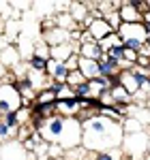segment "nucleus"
<instances>
[{"instance_id":"0eeeda50","label":"nucleus","mask_w":150,"mask_h":160,"mask_svg":"<svg viewBox=\"0 0 150 160\" xmlns=\"http://www.w3.org/2000/svg\"><path fill=\"white\" fill-rule=\"evenodd\" d=\"M45 75L51 77L54 81H67V66H64L62 62H56V60H47V66H45Z\"/></svg>"},{"instance_id":"b1692460","label":"nucleus","mask_w":150,"mask_h":160,"mask_svg":"<svg viewBox=\"0 0 150 160\" xmlns=\"http://www.w3.org/2000/svg\"><path fill=\"white\" fill-rule=\"evenodd\" d=\"M144 45H146V47H148V51H150V37L146 38V43H144Z\"/></svg>"},{"instance_id":"aec40b11","label":"nucleus","mask_w":150,"mask_h":160,"mask_svg":"<svg viewBox=\"0 0 150 160\" xmlns=\"http://www.w3.org/2000/svg\"><path fill=\"white\" fill-rule=\"evenodd\" d=\"M11 137H13V130L2 122V120H0V141H9Z\"/></svg>"},{"instance_id":"393cba45","label":"nucleus","mask_w":150,"mask_h":160,"mask_svg":"<svg viewBox=\"0 0 150 160\" xmlns=\"http://www.w3.org/2000/svg\"><path fill=\"white\" fill-rule=\"evenodd\" d=\"M146 11H150V0H146Z\"/></svg>"},{"instance_id":"9b49d317","label":"nucleus","mask_w":150,"mask_h":160,"mask_svg":"<svg viewBox=\"0 0 150 160\" xmlns=\"http://www.w3.org/2000/svg\"><path fill=\"white\" fill-rule=\"evenodd\" d=\"M79 73L84 75L88 81L94 79V77L99 75L97 73V62L94 60H86V58H79Z\"/></svg>"},{"instance_id":"39448f33","label":"nucleus","mask_w":150,"mask_h":160,"mask_svg":"<svg viewBox=\"0 0 150 160\" xmlns=\"http://www.w3.org/2000/svg\"><path fill=\"white\" fill-rule=\"evenodd\" d=\"M73 53H77L73 45H69V43H62V45H56V47H50V60H56V62H67ZM79 56V53H77Z\"/></svg>"},{"instance_id":"412c9836","label":"nucleus","mask_w":150,"mask_h":160,"mask_svg":"<svg viewBox=\"0 0 150 160\" xmlns=\"http://www.w3.org/2000/svg\"><path fill=\"white\" fill-rule=\"evenodd\" d=\"M92 160H118V156H114L110 152H97V154L92 156Z\"/></svg>"},{"instance_id":"bb28decb","label":"nucleus","mask_w":150,"mask_h":160,"mask_svg":"<svg viewBox=\"0 0 150 160\" xmlns=\"http://www.w3.org/2000/svg\"><path fill=\"white\" fill-rule=\"evenodd\" d=\"M144 160H150V156H146V158H144Z\"/></svg>"},{"instance_id":"4be33fe9","label":"nucleus","mask_w":150,"mask_h":160,"mask_svg":"<svg viewBox=\"0 0 150 160\" xmlns=\"http://www.w3.org/2000/svg\"><path fill=\"white\" fill-rule=\"evenodd\" d=\"M7 47H9V41H7V37H4L2 32H0V51H4Z\"/></svg>"},{"instance_id":"4468645a","label":"nucleus","mask_w":150,"mask_h":160,"mask_svg":"<svg viewBox=\"0 0 150 160\" xmlns=\"http://www.w3.org/2000/svg\"><path fill=\"white\" fill-rule=\"evenodd\" d=\"M37 102H41V105H51V102H56V94L51 92L50 88H45V90L37 92Z\"/></svg>"},{"instance_id":"2eb2a0df","label":"nucleus","mask_w":150,"mask_h":160,"mask_svg":"<svg viewBox=\"0 0 150 160\" xmlns=\"http://www.w3.org/2000/svg\"><path fill=\"white\" fill-rule=\"evenodd\" d=\"M45 66H47V60H43V58H37V56H30V60H28V68H30V71L45 73Z\"/></svg>"},{"instance_id":"6ab92c4d","label":"nucleus","mask_w":150,"mask_h":160,"mask_svg":"<svg viewBox=\"0 0 150 160\" xmlns=\"http://www.w3.org/2000/svg\"><path fill=\"white\" fill-rule=\"evenodd\" d=\"M64 66H67V71H69V73H71V71H77V68H79V56L73 53L69 60L64 62Z\"/></svg>"},{"instance_id":"ddd939ff","label":"nucleus","mask_w":150,"mask_h":160,"mask_svg":"<svg viewBox=\"0 0 150 160\" xmlns=\"http://www.w3.org/2000/svg\"><path fill=\"white\" fill-rule=\"evenodd\" d=\"M120 43H122V41H120V37H118L116 32H112V34H107L103 41H99V47H101V51L105 53L110 47H114V45H120Z\"/></svg>"},{"instance_id":"a211bd4d","label":"nucleus","mask_w":150,"mask_h":160,"mask_svg":"<svg viewBox=\"0 0 150 160\" xmlns=\"http://www.w3.org/2000/svg\"><path fill=\"white\" fill-rule=\"evenodd\" d=\"M32 56L43 58V60H50V47H47L45 43H37V45H35V53H32Z\"/></svg>"},{"instance_id":"a878e982","label":"nucleus","mask_w":150,"mask_h":160,"mask_svg":"<svg viewBox=\"0 0 150 160\" xmlns=\"http://www.w3.org/2000/svg\"><path fill=\"white\" fill-rule=\"evenodd\" d=\"M125 160H139V158H125Z\"/></svg>"},{"instance_id":"f3484780","label":"nucleus","mask_w":150,"mask_h":160,"mask_svg":"<svg viewBox=\"0 0 150 160\" xmlns=\"http://www.w3.org/2000/svg\"><path fill=\"white\" fill-rule=\"evenodd\" d=\"M0 120H2V122L7 124V126H9L11 130H15V128H19V126H22V122H19V118H17V113H15V111L7 113V115H2Z\"/></svg>"},{"instance_id":"423d86ee","label":"nucleus","mask_w":150,"mask_h":160,"mask_svg":"<svg viewBox=\"0 0 150 160\" xmlns=\"http://www.w3.org/2000/svg\"><path fill=\"white\" fill-rule=\"evenodd\" d=\"M79 58H86V60H94V62H99L105 53L101 51L99 47V43L97 41H90V43H84V45H79Z\"/></svg>"},{"instance_id":"7ed1b4c3","label":"nucleus","mask_w":150,"mask_h":160,"mask_svg":"<svg viewBox=\"0 0 150 160\" xmlns=\"http://www.w3.org/2000/svg\"><path fill=\"white\" fill-rule=\"evenodd\" d=\"M86 32L92 37V41H97V43H99V41H103L107 34H112L114 30L107 26V22H105L103 17H94V19L88 24V30H86Z\"/></svg>"},{"instance_id":"f03ea898","label":"nucleus","mask_w":150,"mask_h":160,"mask_svg":"<svg viewBox=\"0 0 150 160\" xmlns=\"http://www.w3.org/2000/svg\"><path fill=\"white\" fill-rule=\"evenodd\" d=\"M116 34L120 37V41H126V38H139V41H144L146 43V30H144V26L142 24H120V28L116 30Z\"/></svg>"},{"instance_id":"20e7f679","label":"nucleus","mask_w":150,"mask_h":160,"mask_svg":"<svg viewBox=\"0 0 150 160\" xmlns=\"http://www.w3.org/2000/svg\"><path fill=\"white\" fill-rule=\"evenodd\" d=\"M118 15H120L122 24H142V13L131 2H122L120 9H118Z\"/></svg>"},{"instance_id":"9d476101","label":"nucleus","mask_w":150,"mask_h":160,"mask_svg":"<svg viewBox=\"0 0 150 160\" xmlns=\"http://www.w3.org/2000/svg\"><path fill=\"white\" fill-rule=\"evenodd\" d=\"M0 64H2V66H11V68H15V66L19 64V51L9 45L4 51H0Z\"/></svg>"},{"instance_id":"f8f14e48","label":"nucleus","mask_w":150,"mask_h":160,"mask_svg":"<svg viewBox=\"0 0 150 160\" xmlns=\"http://www.w3.org/2000/svg\"><path fill=\"white\" fill-rule=\"evenodd\" d=\"M122 132H125L126 137L142 132V122H139L137 118H125V122H122Z\"/></svg>"},{"instance_id":"1a4fd4ad","label":"nucleus","mask_w":150,"mask_h":160,"mask_svg":"<svg viewBox=\"0 0 150 160\" xmlns=\"http://www.w3.org/2000/svg\"><path fill=\"white\" fill-rule=\"evenodd\" d=\"M118 81H120V88H125V90H126V94H129V96L137 94V90H142L139 83L133 79L131 71H120V73H118Z\"/></svg>"},{"instance_id":"f257e3e1","label":"nucleus","mask_w":150,"mask_h":160,"mask_svg":"<svg viewBox=\"0 0 150 160\" xmlns=\"http://www.w3.org/2000/svg\"><path fill=\"white\" fill-rule=\"evenodd\" d=\"M22 107V96L13 83H0V118Z\"/></svg>"},{"instance_id":"dca6fc26","label":"nucleus","mask_w":150,"mask_h":160,"mask_svg":"<svg viewBox=\"0 0 150 160\" xmlns=\"http://www.w3.org/2000/svg\"><path fill=\"white\" fill-rule=\"evenodd\" d=\"M105 56H107V58H112V60H116V62H122V58H125V47H122V43L110 47V49L105 51Z\"/></svg>"},{"instance_id":"5701e85b","label":"nucleus","mask_w":150,"mask_h":160,"mask_svg":"<svg viewBox=\"0 0 150 160\" xmlns=\"http://www.w3.org/2000/svg\"><path fill=\"white\" fill-rule=\"evenodd\" d=\"M142 90H148V92H150V77H148V81H146V86L142 88Z\"/></svg>"},{"instance_id":"6e6552de","label":"nucleus","mask_w":150,"mask_h":160,"mask_svg":"<svg viewBox=\"0 0 150 160\" xmlns=\"http://www.w3.org/2000/svg\"><path fill=\"white\" fill-rule=\"evenodd\" d=\"M69 38V32L64 30V28H51V30H45V45H51V47H56V45H62L64 41Z\"/></svg>"}]
</instances>
